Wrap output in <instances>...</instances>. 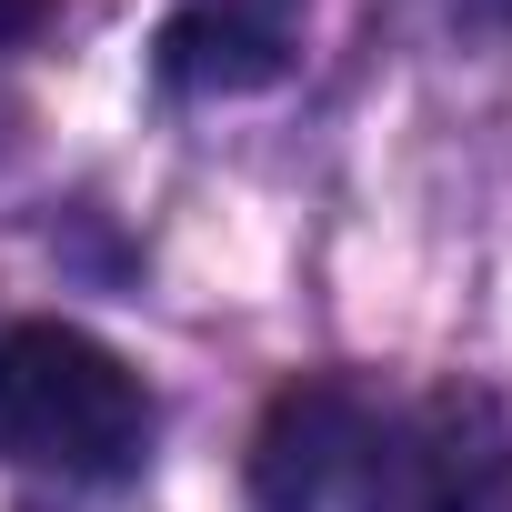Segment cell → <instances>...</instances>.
I'll list each match as a JSON object with an SVG mask.
<instances>
[{"instance_id": "cell-1", "label": "cell", "mask_w": 512, "mask_h": 512, "mask_svg": "<svg viewBox=\"0 0 512 512\" xmlns=\"http://www.w3.org/2000/svg\"><path fill=\"white\" fill-rule=\"evenodd\" d=\"M151 442L141 372L81 322H0V452L21 472L111 482Z\"/></svg>"}, {"instance_id": "cell-2", "label": "cell", "mask_w": 512, "mask_h": 512, "mask_svg": "<svg viewBox=\"0 0 512 512\" xmlns=\"http://www.w3.org/2000/svg\"><path fill=\"white\" fill-rule=\"evenodd\" d=\"M362 512H512V392L442 382L372 432Z\"/></svg>"}, {"instance_id": "cell-3", "label": "cell", "mask_w": 512, "mask_h": 512, "mask_svg": "<svg viewBox=\"0 0 512 512\" xmlns=\"http://www.w3.org/2000/svg\"><path fill=\"white\" fill-rule=\"evenodd\" d=\"M372 432H382V412L352 382H332V372L292 382L262 412V432H251V502L262 512H332V492L362 482Z\"/></svg>"}, {"instance_id": "cell-4", "label": "cell", "mask_w": 512, "mask_h": 512, "mask_svg": "<svg viewBox=\"0 0 512 512\" xmlns=\"http://www.w3.org/2000/svg\"><path fill=\"white\" fill-rule=\"evenodd\" d=\"M302 0H181L161 21V81L171 91H272L292 71Z\"/></svg>"}, {"instance_id": "cell-5", "label": "cell", "mask_w": 512, "mask_h": 512, "mask_svg": "<svg viewBox=\"0 0 512 512\" xmlns=\"http://www.w3.org/2000/svg\"><path fill=\"white\" fill-rule=\"evenodd\" d=\"M51 11H61V0H0V51H11V41H31Z\"/></svg>"}, {"instance_id": "cell-6", "label": "cell", "mask_w": 512, "mask_h": 512, "mask_svg": "<svg viewBox=\"0 0 512 512\" xmlns=\"http://www.w3.org/2000/svg\"><path fill=\"white\" fill-rule=\"evenodd\" d=\"M462 21H512V0H452Z\"/></svg>"}]
</instances>
